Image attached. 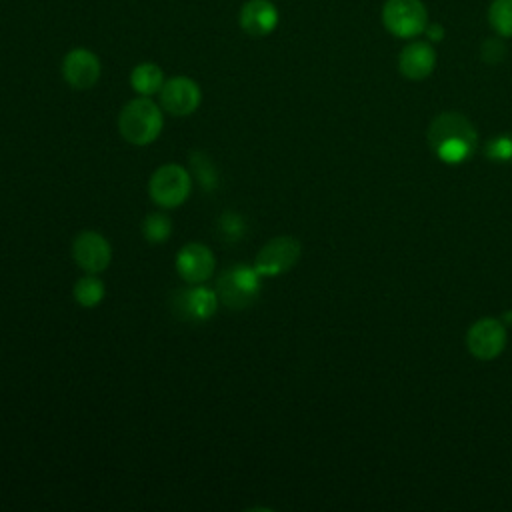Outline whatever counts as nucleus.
Wrapping results in <instances>:
<instances>
[{
	"mask_svg": "<svg viewBox=\"0 0 512 512\" xmlns=\"http://www.w3.org/2000/svg\"><path fill=\"white\" fill-rule=\"evenodd\" d=\"M72 294L82 308H96L106 296V286L96 274L86 272L82 278L76 280Z\"/></svg>",
	"mask_w": 512,
	"mask_h": 512,
	"instance_id": "16",
	"label": "nucleus"
},
{
	"mask_svg": "<svg viewBox=\"0 0 512 512\" xmlns=\"http://www.w3.org/2000/svg\"><path fill=\"white\" fill-rule=\"evenodd\" d=\"M192 192V176L180 164H164L148 180V194L160 208L182 206Z\"/></svg>",
	"mask_w": 512,
	"mask_h": 512,
	"instance_id": "5",
	"label": "nucleus"
},
{
	"mask_svg": "<svg viewBox=\"0 0 512 512\" xmlns=\"http://www.w3.org/2000/svg\"><path fill=\"white\" fill-rule=\"evenodd\" d=\"M436 68V48L428 40H408L398 52V72L408 80H424Z\"/></svg>",
	"mask_w": 512,
	"mask_h": 512,
	"instance_id": "13",
	"label": "nucleus"
},
{
	"mask_svg": "<svg viewBox=\"0 0 512 512\" xmlns=\"http://www.w3.org/2000/svg\"><path fill=\"white\" fill-rule=\"evenodd\" d=\"M468 352L478 360H494L506 346V330L496 318H480L466 332Z\"/></svg>",
	"mask_w": 512,
	"mask_h": 512,
	"instance_id": "10",
	"label": "nucleus"
},
{
	"mask_svg": "<svg viewBox=\"0 0 512 512\" xmlns=\"http://www.w3.org/2000/svg\"><path fill=\"white\" fill-rule=\"evenodd\" d=\"M166 78L158 64L154 62H142L132 68L130 72V86L140 96H152L158 94L164 86Z\"/></svg>",
	"mask_w": 512,
	"mask_h": 512,
	"instance_id": "15",
	"label": "nucleus"
},
{
	"mask_svg": "<svg viewBox=\"0 0 512 512\" xmlns=\"http://www.w3.org/2000/svg\"><path fill=\"white\" fill-rule=\"evenodd\" d=\"M380 22L394 38L414 40L424 34L430 18L422 0H384Z\"/></svg>",
	"mask_w": 512,
	"mask_h": 512,
	"instance_id": "4",
	"label": "nucleus"
},
{
	"mask_svg": "<svg viewBox=\"0 0 512 512\" xmlns=\"http://www.w3.org/2000/svg\"><path fill=\"white\" fill-rule=\"evenodd\" d=\"M72 258L84 272L100 274L112 262V246L100 232L82 230L72 242Z\"/></svg>",
	"mask_w": 512,
	"mask_h": 512,
	"instance_id": "9",
	"label": "nucleus"
},
{
	"mask_svg": "<svg viewBox=\"0 0 512 512\" xmlns=\"http://www.w3.org/2000/svg\"><path fill=\"white\" fill-rule=\"evenodd\" d=\"M102 74L100 58L88 48H74L62 60V76L74 90L92 88Z\"/></svg>",
	"mask_w": 512,
	"mask_h": 512,
	"instance_id": "12",
	"label": "nucleus"
},
{
	"mask_svg": "<svg viewBox=\"0 0 512 512\" xmlns=\"http://www.w3.org/2000/svg\"><path fill=\"white\" fill-rule=\"evenodd\" d=\"M190 164H192V172L196 174V178L204 190H214L218 186V172H216L212 160L208 158V154H204L200 150L192 152Z\"/></svg>",
	"mask_w": 512,
	"mask_h": 512,
	"instance_id": "19",
	"label": "nucleus"
},
{
	"mask_svg": "<svg viewBox=\"0 0 512 512\" xmlns=\"http://www.w3.org/2000/svg\"><path fill=\"white\" fill-rule=\"evenodd\" d=\"M444 34H446V30H444V26H442L440 22H428V26H426V30H424L426 40L432 42V44L440 42V40L444 38Z\"/></svg>",
	"mask_w": 512,
	"mask_h": 512,
	"instance_id": "21",
	"label": "nucleus"
},
{
	"mask_svg": "<svg viewBox=\"0 0 512 512\" xmlns=\"http://www.w3.org/2000/svg\"><path fill=\"white\" fill-rule=\"evenodd\" d=\"M260 284L262 276L256 272L254 264H234L218 276L216 294L226 308L244 310L258 298Z\"/></svg>",
	"mask_w": 512,
	"mask_h": 512,
	"instance_id": "3",
	"label": "nucleus"
},
{
	"mask_svg": "<svg viewBox=\"0 0 512 512\" xmlns=\"http://www.w3.org/2000/svg\"><path fill=\"white\" fill-rule=\"evenodd\" d=\"M238 22L246 34L262 38L276 30L280 22V12L270 0H248L240 8Z\"/></svg>",
	"mask_w": 512,
	"mask_h": 512,
	"instance_id": "14",
	"label": "nucleus"
},
{
	"mask_svg": "<svg viewBox=\"0 0 512 512\" xmlns=\"http://www.w3.org/2000/svg\"><path fill=\"white\" fill-rule=\"evenodd\" d=\"M428 140L442 160L460 162L474 150L476 130L462 114L442 112L432 120Z\"/></svg>",
	"mask_w": 512,
	"mask_h": 512,
	"instance_id": "1",
	"label": "nucleus"
},
{
	"mask_svg": "<svg viewBox=\"0 0 512 512\" xmlns=\"http://www.w3.org/2000/svg\"><path fill=\"white\" fill-rule=\"evenodd\" d=\"M176 272L188 284H204L214 276L216 258L214 252L200 242L184 244L176 254Z\"/></svg>",
	"mask_w": 512,
	"mask_h": 512,
	"instance_id": "11",
	"label": "nucleus"
},
{
	"mask_svg": "<svg viewBox=\"0 0 512 512\" xmlns=\"http://www.w3.org/2000/svg\"><path fill=\"white\" fill-rule=\"evenodd\" d=\"M160 94V106L172 116H190L202 102V90L196 80L188 76H172L164 82Z\"/></svg>",
	"mask_w": 512,
	"mask_h": 512,
	"instance_id": "8",
	"label": "nucleus"
},
{
	"mask_svg": "<svg viewBox=\"0 0 512 512\" xmlns=\"http://www.w3.org/2000/svg\"><path fill=\"white\" fill-rule=\"evenodd\" d=\"M300 250V242L294 236H276L258 250L252 264L262 278H274L298 262Z\"/></svg>",
	"mask_w": 512,
	"mask_h": 512,
	"instance_id": "7",
	"label": "nucleus"
},
{
	"mask_svg": "<svg viewBox=\"0 0 512 512\" xmlns=\"http://www.w3.org/2000/svg\"><path fill=\"white\" fill-rule=\"evenodd\" d=\"M218 230L220 234L228 240V242H236L238 238H242V234L246 232V224L242 220L240 214L226 210L220 218H218Z\"/></svg>",
	"mask_w": 512,
	"mask_h": 512,
	"instance_id": "20",
	"label": "nucleus"
},
{
	"mask_svg": "<svg viewBox=\"0 0 512 512\" xmlns=\"http://www.w3.org/2000/svg\"><path fill=\"white\" fill-rule=\"evenodd\" d=\"M164 128L162 106L150 96H138L124 104L118 114V130L128 144L148 146Z\"/></svg>",
	"mask_w": 512,
	"mask_h": 512,
	"instance_id": "2",
	"label": "nucleus"
},
{
	"mask_svg": "<svg viewBox=\"0 0 512 512\" xmlns=\"http://www.w3.org/2000/svg\"><path fill=\"white\" fill-rule=\"evenodd\" d=\"M142 236L150 244H164L172 236V220L164 212H150L142 220Z\"/></svg>",
	"mask_w": 512,
	"mask_h": 512,
	"instance_id": "18",
	"label": "nucleus"
},
{
	"mask_svg": "<svg viewBox=\"0 0 512 512\" xmlns=\"http://www.w3.org/2000/svg\"><path fill=\"white\" fill-rule=\"evenodd\" d=\"M218 302L216 290L202 284H190L172 294L170 308L182 322H206L216 314Z\"/></svg>",
	"mask_w": 512,
	"mask_h": 512,
	"instance_id": "6",
	"label": "nucleus"
},
{
	"mask_svg": "<svg viewBox=\"0 0 512 512\" xmlns=\"http://www.w3.org/2000/svg\"><path fill=\"white\" fill-rule=\"evenodd\" d=\"M486 16L498 38H512V0H490Z\"/></svg>",
	"mask_w": 512,
	"mask_h": 512,
	"instance_id": "17",
	"label": "nucleus"
}]
</instances>
